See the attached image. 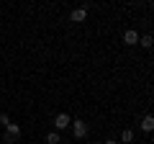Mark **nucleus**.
<instances>
[{"label": "nucleus", "instance_id": "f257e3e1", "mask_svg": "<svg viewBox=\"0 0 154 144\" xmlns=\"http://www.w3.org/2000/svg\"><path fill=\"white\" fill-rule=\"evenodd\" d=\"M18 136H21V126H18V124H8V126H5V134H3V139L11 144V142H16Z\"/></svg>", "mask_w": 154, "mask_h": 144}, {"label": "nucleus", "instance_id": "f03ea898", "mask_svg": "<svg viewBox=\"0 0 154 144\" xmlns=\"http://www.w3.org/2000/svg\"><path fill=\"white\" fill-rule=\"evenodd\" d=\"M72 134H75V139H85V136H88V124L80 121V118L72 121Z\"/></svg>", "mask_w": 154, "mask_h": 144}, {"label": "nucleus", "instance_id": "7ed1b4c3", "mask_svg": "<svg viewBox=\"0 0 154 144\" xmlns=\"http://www.w3.org/2000/svg\"><path fill=\"white\" fill-rule=\"evenodd\" d=\"M69 18H72L75 23H82L85 18H88V11H85V8H75V11L69 13Z\"/></svg>", "mask_w": 154, "mask_h": 144}, {"label": "nucleus", "instance_id": "20e7f679", "mask_svg": "<svg viewBox=\"0 0 154 144\" xmlns=\"http://www.w3.org/2000/svg\"><path fill=\"white\" fill-rule=\"evenodd\" d=\"M69 116H67V113H59V116H57L54 118V126H57V131H59V129H67V126H69Z\"/></svg>", "mask_w": 154, "mask_h": 144}, {"label": "nucleus", "instance_id": "39448f33", "mask_svg": "<svg viewBox=\"0 0 154 144\" xmlns=\"http://www.w3.org/2000/svg\"><path fill=\"white\" fill-rule=\"evenodd\" d=\"M123 44H128V46L139 44V33L136 31H126V33H123Z\"/></svg>", "mask_w": 154, "mask_h": 144}, {"label": "nucleus", "instance_id": "423d86ee", "mask_svg": "<svg viewBox=\"0 0 154 144\" xmlns=\"http://www.w3.org/2000/svg\"><path fill=\"white\" fill-rule=\"evenodd\" d=\"M141 129H144V131H152V129H154V118H152V116H144Z\"/></svg>", "mask_w": 154, "mask_h": 144}, {"label": "nucleus", "instance_id": "0eeeda50", "mask_svg": "<svg viewBox=\"0 0 154 144\" xmlns=\"http://www.w3.org/2000/svg\"><path fill=\"white\" fill-rule=\"evenodd\" d=\"M139 44H141L144 49H152V44H154V41H152V36H149V33H144L141 39H139Z\"/></svg>", "mask_w": 154, "mask_h": 144}, {"label": "nucleus", "instance_id": "6e6552de", "mask_svg": "<svg viewBox=\"0 0 154 144\" xmlns=\"http://www.w3.org/2000/svg\"><path fill=\"white\" fill-rule=\"evenodd\" d=\"M46 142L49 144H59V131H51L49 136H46Z\"/></svg>", "mask_w": 154, "mask_h": 144}, {"label": "nucleus", "instance_id": "1a4fd4ad", "mask_svg": "<svg viewBox=\"0 0 154 144\" xmlns=\"http://www.w3.org/2000/svg\"><path fill=\"white\" fill-rule=\"evenodd\" d=\"M131 139H134V131H131V129H126V131L121 134V142H126V144H128Z\"/></svg>", "mask_w": 154, "mask_h": 144}, {"label": "nucleus", "instance_id": "9d476101", "mask_svg": "<svg viewBox=\"0 0 154 144\" xmlns=\"http://www.w3.org/2000/svg\"><path fill=\"white\" fill-rule=\"evenodd\" d=\"M0 124H3V126H8V124H11V118H8V113H0Z\"/></svg>", "mask_w": 154, "mask_h": 144}, {"label": "nucleus", "instance_id": "9b49d317", "mask_svg": "<svg viewBox=\"0 0 154 144\" xmlns=\"http://www.w3.org/2000/svg\"><path fill=\"white\" fill-rule=\"evenodd\" d=\"M105 144H118V142H116V139H108V142H105Z\"/></svg>", "mask_w": 154, "mask_h": 144}]
</instances>
